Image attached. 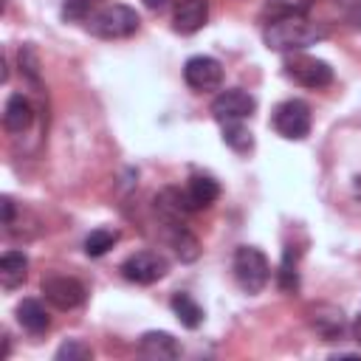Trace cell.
Listing matches in <instances>:
<instances>
[{"instance_id": "obj_10", "label": "cell", "mask_w": 361, "mask_h": 361, "mask_svg": "<svg viewBox=\"0 0 361 361\" xmlns=\"http://www.w3.org/2000/svg\"><path fill=\"white\" fill-rule=\"evenodd\" d=\"M307 322L310 327L324 338V341H333L338 338L344 330H347V316L338 305H330V302H319L307 310Z\"/></svg>"}, {"instance_id": "obj_21", "label": "cell", "mask_w": 361, "mask_h": 361, "mask_svg": "<svg viewBox=\"0 0 361 361\" xmlns=\"http://www.w3.org/2000/svg\"><path fill=\"white\" fill-rule=\"evenodd\" d=\"M223 141L226 147H231L234 152H248L254 147V135L243 121H228L223 124Z\"/></svg>"}, {"instance_id": "obj_15", "label": "cell", "mask_w": 361, "mask_h": 361, "mask_svg": "<svg viewBox=\"0 0 361 361\" xmlns=\"http://www.w3.org/2000/svg\"><path fill=\"white\" fill-rule=\"evenodd\" d=\"M34 121V107L23 93H11L6 102V113H3V124L8 133H25Z\"/></svg>"}, {"instance_id": "obj_23", "label": "cell", "mask_w": 361, "mask_h": 361, "mask_svg": "<svg viewBox=\"0 0 361 361\" xmlns=\"http://www.w3.org/2000/svg\"><path fill=\"white\" fill-rule=\"evenodd\" d=\"M87 358H93V350L82 338H68L56 350V361H87Z\"/></svg>"}, {"instance_id": "obj_19", "label": "cell", "mask_w": 361, "mask_h": 361, "mask_svg": "<svg viewBox=\"0 0 361 361\" xmlns=\"http://www.w3.org/2000/svg\"><path fill=\"white\" fill-rule=\"evenodd\" d=\"M169 243H172V248H175L180 262H195L200 257V243L183 223L180 226H169Z\"/></svg>"}, {"instance_id": "obj_17", "label": "cell", "mask_w": 361, "mask_h": 361, "mask_svg": "<svg viewBox=\"0 0 361 361\" xmlns=\"http://www.w3.org/2000/svg\"><path fill=\"white\" fill-rule=\"evenodd\" d=\"M17 322H20L23 330H28L34 336H39V333H45L51 327V319H48V313H45L39 299H23L17 305Z\"/></svg>"}, {"instance_id": "obj_16", "label": "cell", "mask_w": 361, "mask_h": 361, "mask_svg": "<svg viewBox=\"0 0 361 361\" xmlns=\"http://www.w3.org/2000/svg\"><path fill=\"white\" fill-rule=\"evenodd\" d=\"M28 276V257L23 251H6L0 257V285L6 290H14Z\"/></svg>"}, {"instance_id": "obj_20", "label": "cell", "mask_w": 361, "mask_h": 361, "mask_svg": "<svg viewBox=\"0 0 361 361\" xmlns=\"http://www.w3.org/2000/svg\"><path fill=\"white\" fill-rule=\"evenodd\" d=\"M118 240H121V231L118 228H93L85 237V254L87 257H104Z\"/></svg>"}, {"instance_id": "obj_4", "label": "cell", "mask_w": 361, "mask_h": 361, "mask_svg": "<svg viewBox=\"0 0 361 361\" xmlns=\"http://www.w3.org/2000/svg\"><path fill=\"white\" fill-rule=\"evenodd\" d=\"M282 71H285L288 79H293L296 85L310 87V90H322L333 82V68L324 59H316V56H307V54H299V51L285 56Z\"/></svg>"}, {"instance_id": "obj_9", "label": "cell", "mask_w": 361, "mask_h": 361, "mask_svg": "<svg viewBox=\"0 0 361 361\" xmlns=\"http://www.w3.org/2000/svg\"><path fill=\"white\" fill-rule=\"evenodd\" d=\"M183 79L192 90L206 93V90H217L223 85V65L212 56H189L183 65Z\"/></svg>"}, {"instance_id": "obj_25", "label": "cell", "mask_w": 361, "mask_h": 361, "mask_svg": "<svg viewBox=\"0 0 361 361\" xmlns=\"http://www.w3.org/2000/svg\"><path fill=\"white\" fill-rule=\"evenodd\" d=\"M20 71L31 79V82H39V59H37V51L31 45H23L20 48Z\"/></svg>"}, {"instance_id": "obj_13", "label": "cell", "mask_w": 361, "mask_h": 361, "mask_svg": "<svg viewBox=\"0 0 361 361\" xmlns=\"http://www.w3.org/2000/svg\"><path fill=\"white\" fill-rule=\"evenodd\" d=\"M138 353H141L144 358H149V361H172V358L180 355V347H178V341H175L169 333H164V330H149V333L141 336Z\"/></svg>"}, {"instance_id": "obj_11", "label": "cell", "mask_w": 361, "mask_h": 361, "mask_svg": "<svg viewBox=\"0 0 361 361\" xmlns=\"http://www.w3.org/2000/svg\"><path fill=\"white\" fill-rule=\"evenodd\" d=\"M209 20V3L206 0H175L172 28L178 34H195Z\"/></svg>"}, {"instance_id": "obj_3", "label": "cell", "mask_w": 361, "mask_h": 361, "mask_svg": "<svg viewBox=\"0 0 361 361\" xmlns=\"http://www.w3.org/2000/svg\"><path fill=\"white\" fill-rule=\"evenodd\" d=\"M231 271H234V282H237L240 290H245V293H259V290L268 285V279H271L268 257H265L257 245H240V248L234 251Z\"/></svg>"}, {"instance_id": "obj_5", "label": "cell", "mask_w": 361, "mask_h": 361, "mask_svg": "<svg viewBox=\"0 0 361 361\" xmlns=\"http://www.w3.org/2000/svg\"><path fill=\"white\" fill-rule=\"evenodd\" d=\"M310 107L302 99H285L274 110V130L288 141H302L310 133Z\"/></svg>"}, {"instance_id": "obj_8", "label": "cell", "mask_w": 361, "mask_h": 361, "mask_svg": "<svg viewBox=\"0 0 361 361\" xmlns=\"http://www.w3.org/2000/svg\"><path fill=\"white\" fill-rule=\"evenodd\" d=\"M42 293H45V299H48L54 307H59V310H73V307H79V305L85 302V296H87V290H85V285H82L79 279L62 276V274L45 276V279H42Z\"/></svg>"}, {"instance_id": "obj_1", "label": "cell", "mask_w": 361, "mask_h": 361, "mask_svg": "<svg viewBox=\"0 0 361 361\" xmlns=\"http://www.w3.org/2000/svg\"><path fill=\"white\" fill-rule=\"evenodd\" d=\"M327 37V28L316 20H310L305 11H288V14H279L274 17L265 31H262V39L271 51H302L319 39Z\"/></svg>"}, {"instance_id": "obj_12", "label": "cell", "mask_w": 361, "mask_h": 361, "mask_svg": "<svg viewBox=\"0 0 361 361\" xmlns=\"http://www.w3.org/2000/svg\"><path fill=\"white\" fill-rule=\"evenodd\" d=\"M155 212L158 217L164 220V226H180L186 220V214L192 212L189 200H186V189H175V186H166L158 197H155Z\"/></svg>"}, {"instance_id": "obj_14", "label": "cell", "mask_w": 361, "mask_h": 361, "mask_svg": "<svg viewBox=\"0 0 361 361\" xmlns=\"http://www.w3.org/2000/svg\"><path fill=\"white\" fill-rule=\"evenodd\" d=\"M217 197H220V183H217L212 175L197 172V175H192V178H189L186 200H189L192 212H200V209L214 206V203H217Z\"/></svg>"}, {"instance_id": "obj_27", "label": "cell", "mask_w": 361, "mask_h": 361, "mask_svg": "<svg viewBox=\"0 0 361 361\" xmlns=\"http://www.w3.org/2000/svg\"><path fill=\"white\" fill-rule=\"evenodd\" d=\"M350 20H353L355 25H361V0H358V3L350 8Z\"/></svg>"}, {"instance_id": "obj_6", "label": "cell", "mask_w": 361, "mask_h": 361, "mask_svg": "<svg viewBox=\"0 0 361 361\" xmlns=\"http://www.w3.org/2000/svg\"><path fill=\"white\" fill-rule=\"evenodd\" d=\"M169 271V262L164 254L152 251V248H144V251H135L130 254L124 262H121V276L127 282H135V285H152L158 279H164Z\"/></svg>"}, {"instance_id": "obj_2", "label": "cell", "mask_w": 361, "mask_h": 361, "mask_svg": "<svg viewBox=\"0 0 361 361\" xmlns=\"http://www.w3.org/2000/svg\"><path fill=\"white\" fill-rule=\"evenodd\" d=\"M141 17L124 3H107L87 17V31L102 39H127L138 31Z\"/></svg>"}, {"instance_id": "obj_18", "label": "cell", "mask_w": 361, "mask_h": 361, "mask_svg": "<svg viewBox=\"0 0 361 361\" xmlns=\"http://www.w3.org/2000/svg\"><path fill=\"white\" fill-rule=\"evenodd\" d=\"M169 307H172V313L178 316V322L183 324V327H189V330H197L200 327V322H203V307L189 296V293H172V299H169Z\"/></svg>"}, {"instance_id": "obj_28", "label": "cell", "mask_w": 361, "mask_h": 361, "mask_svg": "<svg viewBox=\"0 0 361 361\" xmlns=\"http://www.w3.org/2000/svg\"><path fill=\"white\" fill-rule=\"evenodd\" d=\"M353 336H355V341L361 344V313H358L355 322H353Z\"/></svg>"}, {"instance_id": "obj_22", "label": "cell", "mask_w": 361, "mask_h": 361, "mask_svg": "<svg viewBox=\"0 0 361 361\" xmlns=\"http://www.w3.org/2000/svg\"><path fill=\"white\" fill-rule=\"evenodd\" d=\"M276 282H279V288L285 293H293L299 288V271H296V251H293V245H288L285 254H282V265H279Z\"/></svg>"}, {"instance_id": "obj_24", "label": "cell", "mask_w": 361, "mask_h": 361, "mask_svg": "<svg viewBox=\"0 0 361 361\" xmlns=\"http://www.w3.org/2000/svg\"><path fill=\"white\" fill-rule=\"evenodd\" d=\"M93 14V0H65L62 3V17L71 23H87Z\"/></svg>"}, {"instance_id": "obj_26", "label": "cell", "mask_w": 361, "mask_h": 361, "mask_svg": "<svg viewBox=\"0 0 361 361\" xmlns=\"http://www.w3.org/2000/svg\"><path fill=\"white\" fill-rule=\"evenodd\" d=\"M0 206H3V226H11V220H14V200L6 195L0 200Z\"/></svg>"}, {"instance_id": "obj_7", "label": "cell", "mask_w": 361, "mask_h": 361, "mask_svg": "<svg viewBox=\"0 0 361 361\" xmlns=\"http://www.w3.org/2000/svg\"><path fill=\"white\" fill-rule=\"evenodd\" d=\"M257 110V99L240 87H228L223 93L214 96L212 102V116L220 121V124H228V121H243V118H251Z\"/></svg>"}, {"instance_id": "obj_29", "label": "cell", "mask_w": 361, "mask_h": 361, "mask_svg": "<svg viewBox=\"0 0 361 361\" xmlns=\"http://www.w3.org/2000/svg\"><path fill=\"white\" fill-rule=\"evenodd\" d=\"M166 3H169V0H144V6H147V8H155V11H158V8H164Z\"/></svg>"}]
</instances>
